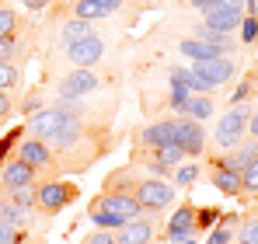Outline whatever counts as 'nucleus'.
Here are the masks:
<instances>
[{"label":"nucleus","instance_id":"1","mask_svg":"<svg viewBox=\"0 0 258 244\" xmlns=\"http://www.w3.org/2000/svg\"><path fill=\"white\" fill-rule=\"evenodd\" d=\"M136 216H140V203H136V196H126V192H108L91 206V220L105 230H119L122 223L136 220Z\"/></svg>","mask_w":258,"mask_h":244},{"label":"nucleus","instance_id":"2","mask_svg":"<svg viewBox=\"0 0 258 244\" xmlns=\"http://www.w3.org/2000/svg\"><path fill=\"white\" fill-rule=\"evenodd\" d=\"M136 203H140V209L157 213V209H164V206L174 203V189L164 185V181H157V178H147V181L136 185Z\"/></svg>","mask_w":258,"mask_h":244},{"label":"nucleus","instance_id":"3","mask_svg":"<svg viewBox=\"0 0 258 244\" xmlns=\"http://www.w3.org/2000/svg\"><path fill=\"white\" fill-rule=\"evenodd\" d=\"M244 129H248V112H244V108H230L223 119L216 122V143H220L223 150H234Z\"/></svg>","mask_w":258,"mask_h":244},{"label":"nucleus","instance_id":"4","mask_svg":"<svg viewBox=\"0 0 258 244\" xmlns=\"http://www.w3.org/2000/svg\"><path fill=\"white\" fill-rule=\"evenodd\" d=\"M234 70H237V67H234V59H227V56H220V59H203V63H192V74L206 84L210 91H213L216 84L230 81V77H234Z\"/></svg>","mask_w":258,"mask_h":244},{"label":"nucleus","instance_id":"5","mask_svg":"<svg viewBox=\"0 0 258 244\" xmlns=\"http://www.w3.org/2000/svg\"><path fill=\"white\" fill-rule=\"evenodd\" d=\"M241 7H244V0H223V4H216L213 11H206V28H213V32H234L241 25Z\"/></svg>","mask_w":258,"mask_h":244},{"label":"nucleus","instance_id":"6","mask_svg":"<svg viewBox=\"0 0 258 244\" xmlns=\"http://www.w3.org/2000/svg\"><path fill=\"white\" fill-rule=\"evenodd\" d=\"M70 119H74V115H67V112H59V108H49V112H39V115L28 119V133H32L35 140H49L56 129H63Z\"/></svg>","mask_w":258,"mask_h":244},{"label":"nucleus","instance_id":"7","mask_svg":"<svg viewBox=\"0 0 258 244\" xmlns=\"http://www.w3.org/2000/svg\"><path fill=\"white\" fill-rule=\"evenodd\" d=\"M98 87V77H94V70H87V67H77L74 74H67V81L59 87V94L63 98H84Z\"/></svg>","mask_w":258,"mask_h":244},{"label":"nucleus","instance_id":"8","mask_svg":"<svg viewBox=\"0 0 258 244\" xmlns=\"http://www.w3.org/2000/svg\"><path fill=\"white\" fill-rule=\"evenodd\" d=\"M101 52H105V42L98 39V35H91V39H81L70 45V63L74 67H94L98 59H101Z\"/></svg>","mask_w":258,"mask_h":244},{"label":"nucleus","instance_id":"9","mask_svg":"<svg viewBox=\"0 0 258 244\" xmlns=\"http://www.w3.org/2000/svg\"><path fill=\"white\" fill-rule=\"evenodd\" d=\"M70 199H74V189L70 185H59V181H49V185H42L35 192V203H42V209H49V213L63 209Z\"/></svg>","mask_w":258,"mask_h":244},{"label":"nucleus","instance_id":"10","mask_svg":"<svg viewBox=\"0 0 258 244\" xmlns=\"http://www.w3.org/2000/svg\"><path fill=\"white\" fill-rule=\"evenodd\" d=\"M32 181H35V167L25 164L21 157L4 167V185H7V192H14V189H32Z\"/></svg>","mask_w":258,"mask_h":244},{"label":"nucleus","instance_id":"11","mask_svg":"<svg viewBox=\"0 0 258 244\" xmlns=\"http://www.w3.org/2000/svg\"><path fill=\"white\" fill-rule=\"evenodd\" d=\"M178 52H181V56H188V59H196V63L227 56V49H223V45H213V42H203V39H185L181 45H178Z\"/></svg>","mask_w":258,"mask_h":244},{"label":"nucleus","instance_id":"12","mask_svg":"<svg viewBox=\"0 0 258 244\" xmlns=\"http://www.w3.org/2000/svg\"><path fill=\"white\" fill-rule=\"evenodd\" d=\"M188 157H196V154H203V129H199V122L192 119H181L178 122V140H174Z\"/></svg>","mask_w":258,"mask_h":244},{"label":"nucleus","instance_id":"13","mask_svg":"<svg viewBox=\"0 0 258 244\" xmlns=\"http://www.w3.org/2000/svg\"><path fill=\"white\" fill-rule=\"evenodd\" d=\"M196 234V213L188 209V206H178V213L171 216V223H168V241H181V237H192Z\"/></svg>","mask_w":258,"mask_h":244},{"label":"nucleus","instance_id":"14","mask_svg":"<svg viewBox=\"0 0 258 244\" xmlns=\"http://www.w3.org/2000/svg\"><path fill=\"white\" fill-rule=\"evenodd\" d=\"M18 157L25 164H32V167H49L52 164V154H49V147H45V140H25L21 147H18Z\"/></svg>","mask_w":258,"mask_h":244},{"label":"nucleus","instance_id":"15","mask_svg":"<svg viewBox=\"0 0 258 244\" xmlns=\"http://www.w3.org/2000/svg\"><path fill=\"white\" fill-rule=\"evenodd\" d=\"M178 140V122L174 119H164V122H154V126H147L143 129V143H150V147H168Z\"/></svg>","mask_w":258,"mask_h":244},{"label":"nucleus","instance_id":"16","mask_svg":"<svg viewBox=\"0 0 258 244\" xmlns=\"http://www.w3.org/2000/svg\"><path fill=\"white\" fill-rule=\"evenodd\" d=\"M119 244H150L154 237V227H150V220H129L119 227Z\"/></svg>","mask_w":258,"mask_h":244},{"label":"nucleus","instance_id":"17","mask_svg":"<svg viewBox=\"0 0 258 244\" xmlns=\"http://www.w3.org/2000/svg\"><path fill=\"white\" fill-rule=\"evenodd\" d=\"M251 161H258V143H244V147H237L234 154H227V157H223V167L241 174V171H244Z\"/></svg>","mask_w":258,"mask_h":244},{"label":"nucleus","instance_id":"18","mask_svg":"<svg viewBox=\"0 0 258 244\" xmlns=\"http://www.w3.org/2000/svg\"><path fill=\"white\" fill-rule=\"evenodd\" d=\"M77 136H81V126H77V119H70L63 129H56V133H52L45 143H52L56 150H70V147L77 143Z\"/></svg>","mask_w":258,"mask_h":244},{"label":"nucleus","instance_id":"19","mask_svg":"<svg viewBox=\"0 0 258 244\" xmlns=\"http://www.w3.org/2000/svg\"><path fill=\"white\" fill-rule=\"evenodd\" d=\"M213 185L223 192V196H237L241 192V178H237V171H227V167H220L213 174Z\"/></svg>","mask_w":258,"mask_h":244},{"label":"nucleus","instance_id":"20","mask_svg":"<svg viewBox=\"0 0 258 244\" xmlns=\"http://www.w3.org/2000/svg\"><path fill=\"white\" fill-rule=\"evenodd\" d=\"M171 81L185 84V87H188L192 94H206V91H210L206 84H203L199 77H196V74H192V67H174V70H171Z\"/></svg>","mask_w":258,"mask_h":244},{"label":"nucleus","instance_id":"21","mask_svg":"<svg viewBox=\"0 0 258 244\" xmlns=\"http://www.w3.org/2000/svg\"><path fill=\"white\" fill-rule=\"evenodd\" d=\"M91 35H94V32H91V21H84V18H74V21L63 25V39L70 42V45L81 42V39H91Z\"/></svg>","mask_w":258,"mask_h":244},{"label":"nucleus","instance_id":"22","mask_svg":"<svg viewBox=\"0 0 258 244\" xmlns=\"http://www.w3.org/2000/svg\"><path fill=\"white\" fill-rule=\"evenodd\" d=\"M181 157H185V150H181L178 143H168V147H157V161H154V164L164 171V167H178Z\"/></svg>","mask_w":258,"mask_h":244},{"label":"nucleus","instance_id":"23","mask_svg":"<svg viewBox=\"0 0 258 244\" xmlns=\"http://www.w3.org/2000/svg\"><path fill=\"white\" fill-rule=\"evenodd\" d=\"M0 220L11 223V227H18V223L25 220V209L14 203V199H0Z\"/></svg>","mask_w":258,"mask_h":244},{"label":"nucleus","instance_id":"24","mask_svg":"<svg viewBox=\"0 0 258 244\" xmlns=\"http://www.w3.org/2000/svg\"><path fill=\"white\" fill-rule=\"evenodd\" d=\"M188 101H192V91H188L185 84L171 81V108H178V112H188Z\"/></svg>","mask_w":258,"mask_h":244},{"label":"nucleus","instance_id":"25","mask_svg":"<svg viewBox=\"0 0 258 244\" xmlns=\"http://www.w3.org/2000/svg\"><path fill=\"white\" fill-rule=\"evenodd\" d=\"M74 11H77V18H84V21H91V18H105V14H108L98 0H77Z\"/></svg>","mask_w":258,"mask_h":244},{"label":"nucleus","instance_id":"26","mask_svg":"<svg viewBox=\"0 0 258 244\" xmlns=\"http://www.w3.org/2000/svg\"><path fill=\"white\" fill-rule=\"evenodd\" d=\"M188 115H192V119H210V115H213V101H210L206 94H203V98H192V101H188Z\"/></svg>","mask_w":258,"mask_h":244},{"label":"nucleus","instance_id":"27","mask_svg":"<svg viewBox=\"0 0 258 244\" xmlns=\"http://www.w3.org/2000/svg\"><path fill=\"white\" fill-rule=\"evenodd\" d=\"M241 189L244 192H258V161H251L241 171Z\"/></svg>","mask_w":258,"mask_h":244},{"label":"nucleus","instance_id":"28","mask_svg":"<svg viewBox=\"0 0 258 244\" xmlns=\"http://www.w3.org/2000/svg\"><path fill=\"white\" fill-rule=\"evenodd\" d=\"M174 178H178V185H192V181L199 178V167H196V164H178V167H174Z\"/></svg>","mask_w":258,"mask_h":244},{"label":"nucleus","instance_id":"29","mask_svg":"<svg viewBox=\"0 0 258 244\" xmlns=\"http://www.w3.org/2000/svg\"><path fill=\"white\" fill-rule=\"evenodd\" d=\"M18 49H21V42H18V39H11V35L0 39V63H11V59L18 56Z\"/></svg>","mask_w":258,"mask_h":244},{"label":"nucleus","instance_id":"30","mask_svg":"<svg viewBox=\"0 0 258 244\" xmlns=\"http://www.w3.org/2000/svg\"><path fill=\"white\" fill-rule=\"evenodd\" d=\"M14 84H18V67L14 63H0V91L14 87Z\"/></svg>","mask_w":258,"mask_h":244},{"label":"nucleus","instance_id":"31","mask_svg":"<svg viewBox=\"0 0 258 244\" xmlns=\"http://www.w3.org/2000/svg\"><path fill=\"white\" fill-rule=\"evenodd\" d=\"M237 241H241V244H258V220H248V223L241 227Z\"/></svg>","mask_w":258,"mask_h":244},{"label":"nucleus","instance_id":"32","mask_svg":"<svg viewBox=\"0 0 258 244\" xmlns=\"http://www.w3.org/2000/svg\"><path fill=\"white\" fill-rule=\"evenodd\" d=\"M14 11H0V39H7L11 32H14Z\"/></svg>","mask_w":258,"mask_h":244},{"label":"nucleus","instance_id":"33","mask_svg":"<svg viewBox=\"0 0 258 244\" xmlns=\"http://www.w3.org/2000/svg\"><path fill=\"white\" fill-rule=\"evenodd\" d=\"M0 244H18V230L4 220H0Z\"/></svg>","mask_w":258,"mask_h":244},{"label":"nucleus","instance_id":"34","mask_svg":"<svg viewBox=\"0 0 258 244\" xmlns=\"http://www.w3.org/2000/svg\"><path fill=\"white\" fill-rule=\"evenodd\" d=\"M84 244H119V237H115V234H105V230H98V234H91Z\"/></svg>","mask_w":258,"mask_h":244},{"label":"nucleus","instance_id":"35","mask_svg":"<svg viewBox=\"0 0 258 244\" xmlns=\"http://www.w3.org/2000/svg\"><path fill=\"white\" fill-rule=\"evenodd\" d=\"M230 241V230H227V223H223V227H216L213 234H210V244H227Z\"/></svg>","mask_w":258,"mask_h":244},{"label":"nucleus","instance_id":"36","mask_svg":"<svg viewBox=\"0 0 258 244\" xmlns=\"http://www.w3.org/2000/svg\"><path fill=\"white\" fill-rule=\"evenodd\" d=\"M241 32H244V42H251L258 35V21H255V18H248V21L241 25Z\"/></svg>","mask_w":258,"mask_h":244},{"label":"nucleus","instance_id":"37","mask_svg":"<svg viewBox=\"0 0 258 244\" xmlns=\"http://www.w3.org/2000/svg\"><path fill=\"white\" fill-rule=\"evenodd\" d=\"M248 91H251V84L244 81V84H237V91H234L230 98H234V101H244V98H248Z\"/></svg>","mask_w":258,"mask_h":244},{"label":"nucleus","instance_id":"38","mask_svg":"<svg viewBox=\"0 0 258 244\" xmlns=\"http://www.w3.org/2000/svg\"><path fill=\"white\" fill-rule=\"evenodd\" d=\"M216 4H223V0H192V7H199V11H213Z\"/></svg>","mask_w":258,"mask_h":244},{"label":"nucleus","instance_id":"39","mask_svg":"<svg viewBox=\"0 0 258 244\" xmlns=\"http://www.w3.org/2000/svg\"><path fill=\"white\" fill-rule=\"evenodd\" d=\"M98 4H101V7H105V11H108V14H112V11H119V7H122V0H98Z\"/></svg>","mask_w":258,"mask_h":244},{"label":"nucleus","instance_id":"40","mask_svg":"<svg viewBox=\"0 0 258 244\" xmlns=\"http://www.w3.org/2000/svg\"><path fill=\"white\" fill-rule=\"evenodd\" d=\"M7 112H11V98L0 91V115H7Z\"/></svg>","mask_w":258,"mask_h":244},{"label":"nucleus","instance_id":"41","mask_svg":"<svg viewBox=\"0 0 258 244\" xmlns=\"http://www.w3.org/2000/svg\"><path fill=\"white\" fill-rule=\"evenodd\" d=\"M45 4H49V0H25V7H28V11H42Z\"/></svg>","mask_w":258,"mask_h":244},{"label":"nucleus","instance_id":"42","mask_svg":"<svg viewBox=\"0 0 258 244\" xmlns=\"http://www.w3.org/2000/svg\"><path fill=\"white\" fill-rule=\"evenodd\" d=\"M248 129H251V133H255V136H258V112H255V115H251V122H248Z\"/></svg>","mask_w":258,"mask_h":244},{"label":"nucleus","instance_id":"43","mask_svg":"<svg viewBox=\"0 0 258 244\" xmlns=\"http://www.w3.org/2000/svg\"><path fill=\"white\" fill-rule=\"evenodd\" d=\"M174 244H196V241L192 237H181V241H174Z\"/></svg>","mask_w":258,"mask_h":244}]
</instances>
